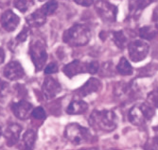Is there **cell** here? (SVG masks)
Segmentation results:
<instances>
[{"mask_svg": "<svg viewBox=\"0 0 158 150\" xmlns=\"http://www.w3.org/2000/svg\"><path fill=\"white\" fill-rule=\"evenodd\" d=\"M91 39L90 29L81 24H76L64 31L63 40L70 47H82Z\"/></svg>", "mask_w": 158, "mask_h": 150, "instance_id": "cell-1", "label": "cell"}, {"mask_svg": "<svg viewBox=\"0 0 158 150\" xmlns=\"http://www.w3.org/2000/svg\"><path fill=\"white\" fill-rule=\"evenodd\" d=\"M89 124L95 129L112 131L117 128V117L111 111H94L89 117Z\"/></svg>", "mask_w": 158, "mask_h": 150, "instance_id": "cell-2", "label": "cell"}, {"mask_svg": "<svg viewBox=\"0 0 158 150\" xmlns=\"http://www.w3.org/2000/svg\"><path fill=\"white\" fill-rule=\"evenodd\" d=\"M30 56L34 64L36 72H39L46 67L48 53L46 43L44 40H42L41 38H36L32 40L30 44Z\"/></svg>", "mask_w": 158, "mask_h": 150, "instance_id": "cell-3", "label": "cell"}, {"mask_svg": "<svg viewBox=\"0 0 158 150\" xmlns=\"http://www.w3.org/2000/svg\"><path fill=\"white\" fill-rule=\"evenodd\" d=\"M155 111L150 104H141L138 106H134L129 111L128 117L130 122L135 126H141L152 118Z\"/></svg>", "mask_w": 158, "mask_h": 150, "instance_id": "cell-4", "label": "cell"}, {"mask_svg": "<svg viewBox=\"0 0 158 150\" xmlns=\"http://www.w3.org/2000/svg\"><path fill=\"white\" fill-rule=\"evenodd\" d=\"M64 136L70 143L79 145L87 142L91 135L86 128H83L79 124L73 123V124H69L65 128Z\"/></svg>", "mask_w": 158, "mask_h": 150, "instance_id": "cell-5", "label": "cell"}, {"mask_svg": "<svg viewBox=\"0 0 158 150\" xmlns=\"http://www.w3.org/2000/svg\"><path fill=\"white\" fill-rule=\"evenodd\" d=\"M95 10L98 15L106 23H113L117 20L118 8L106 0H98L95 3Z\"/></svg>", "mask_w": 158, "mask_h": 150, "instance_id": "cell-6", "label": "cell"}, {"mask_svg": "<svg viewBox=\"0 0 158 150\" xmlns=\"http://www.w3.org/2000/svg\"><path fill=\"white\" fill-rule=\"evenodd\" d=\"M150 47L149 44L142 40H135L128 46L129 57L131 61L135 63H139L143 61L148 56Z\"/></svg>", "mask_w": 158, "mask_h": 150, "instance_id": "cell-7", "label": "cell"}, {"mask_svg": "<svg viewBox=\"0 0 158 150\" xmlns=\"http://www.w3.org/2000/svg\"><path fill=\"white\" fill-rule=\"evenodd\" d=\"M61 91H62V86L55 79L51 77H48L45 79L44 83H43L42 86V92L47 99L54 98L57 95L61 93Z\"/></svg>", "mask_w": 158, "mask_h": 150, "instance_id": "cell-8", "label": "cell"}, {"mask_svg": "<svg viewBox=\"0 0 158 150\" xmlns=\"http://www.w3.org/2000/svg\"><path fill=\"white\" fill-rule=\"evenodd\" d=\"M3 74L5 78L9 80H18L24 78L25 71L19 62L12 61L5 66Z\"/></svg>", "mask_w": 158, "mask_h": 150, "instance_id": "cell-9", "label": "cell"}, {"mask_svg": "<svg viewBox=\"0 0 158 150\" xmlns=\"http://www.w3.org/2000/svg\"><path fill=\"white\" fill-rule=\"evenodd\" d=\"M0 23H1L2 27L6 31L11 32L15 30V28L18 26L20 23V18L14 13L12 10H6L0 17Z\"/></svg>", "mask_w": 158, "mask_h": 150, "instance_id": "cell-10", "label": "cell"}, {"mask_svg": "<svg viewBox=\"0 0 158 150\" xmlns=\"http://www.w3.org/2000/svg\"><path fill=\"white\" fill-rule=\"evenodd\" d=\"M11 111L18 119L27 120V118H30L31 114L32 105L27 101L21 100L11 105Z\"/></svg>", "mask_w": 158, "mask_h": 150, "instance_id": "cell-11", "label": "cell"}, {"mask_svg": "<svg viewBox=\"0 0 158 150\" xmlns=\"http://www.w3.org/2000/svg\"><path fill=\"white\" fill-rule=\"evenodd\" d=\"M64 73L69 79H72L79 74L87 73V63H82L79 59H75L64 67Z\"/></svg>", "mask_w": 158, "mask_h": 150, "instance_id": "cell-12", "label": "cell"}, {"mask_svg": "<svg viewBox=\"0 0 158 150\" xmlns=\"http://www.w3.org/2000/svg\"><path fill=\"white\" fill-rule=\"evenodd\" d=\"M102 89V82L98 79L91 78L86 81L80 89L77 90V95L81 97L89 95L93 93H96Z\"/></svg>", "mask_w": 158, "mask_h": 150, "instance_id": "cell-13", "label": "cell"}, {"mask_svg": "<svg viewBox=\"0 0 158 150\" xmlns=\"http://www.w3.org/2000/svg\"><path fill=\"white\" fill-rule=\"evenodd\" d=\"M21 131H22V128L20 125L10 124L4 131V137L7 142V145L12 146L15 144H17Z\"/></svg>", "mask_w": 158, "mask_h": 150, "instance_id": "cell-14", "label": "cell"}, {"mask_svg": "<svg viewBox=\"0 0 158 150\" xmlns=\"http://www.w3.org/2000/svg\"><path fill=\"white\" fill-rule=\"evenodd\" d=\"M37 139V133L33 129H27L22 136L19 144L21 150H32Z\"/></svg>", "mask_w": 158, "mask_h": 150, "instance_id": "cell-15", "label": "cell"}, {"mask_svg": "<svg viewBox=\"0 0 158 150\" xmlns=\"http://www.w3.org/2000/svg\"><path fill=\"white\" fill-rule=\"evenodd\" d=\"M154 0H129V11L134 17L139 15L140 12L146 9Z\"/></svg>", "mask_w": 158, "mask_h": 150, "instance_id": "cell-16", "label": "cell"}, {"mask_svg": "<svg viewBox=\"0 0 158 150\" xmlns=\"http://www.w3.org/2000/svg\"><path fill=\"white\" fill-rule=\"evenodd\" d=\"M46 21H47V15L42 10L41 8L39 10H36L30 16L27 17V23L31 26H35V27L43 26L46 23Z\"/></svg>", "mask_w": 158, "mask_h": 150, "instance_id": "cell-17", "label": "cell"}, {"mask_svg": "<svg viewBox=\"0 0 158 150\" xmlns=\"http://www.w3.org/2000/svg\"><path fill=\"white\" fill-rule=\"evenodd\" d=\"M87 109H88V105L86 102L82 100H73L68 105V107L66 109V112L71 115L82 114L87 111Z\"/></svg>", "mask_w": 158, "mask_h": 150, "instance_id": "cell-18", "label": "cell"}, {"mask_svg": "<svg viewBox=\"0 0 158 150\" xmlns=\"http://www.w3.org/2000/svg\"><path fill=\"white\" fill-rule=\"evenodd\" d=\"M117 70L122 76H130V75L133 74L134 71L132 65L127 61L126 58H121L119 59V63L117 65Z\"/></svg>", "mask_w": 158, "mask_h": 150, "instance_id": "cell-19", "label": "cell"}, {"mask_svg": "<svg viewBox=\"0 0 158 150\" xmlns=\"http://www.w3.org/2000/svg\"><path fill=\"white\" fill-rule=\"evenodd\" d=\"M112 35H113V41H114V43H116V46L118 48L123 49L127 46L128 39H127L126 35L124 34V32L122 30L114 31L112 33Z\"/></svg>", "mask_w": 158, "mask_h": 150, "instance_id": "cell-20", "label": "cell"}, {"mask_svg": "<svg viewBox=\"0 0 158 150\" xmlns=\"http://www.w3.org/2000/svg\"><path fill=\"white\" fill-rule=\"evenodd\" d=\"M157 28L152 26H143L139 29V36L144 40H152L157 35Z\"/></svg>", "mask_w": 158, "mask_h": 150, "instance_id": "cell-21", "label": "cell"}, {"mask_svg": "<svg viewBox=\"0 0 158 150\" xmlns=\"http://www.w3.org/2000/svg\"><path fill=\"white\" fill-rule=\"evenodd\" d=\"M34 5V0H16L14 2V6L20 11L26 12Z\"/></svg>", "mask_w": 158, "mask_h": 150, "instance_id": "cell-22", "label": "cell"}, {"mask_svg": "<svg viewBox=\"0 0 158 150\" xmlns=\"http://www.w3.org/2000/svg\"><path fill=\"white\" fill-rule=\"evenodd\" d=\"M41 9L45 12L47 16H49L51 14H53L56 11V10L58 9V2H57L56 0H49V1H48L44 6H42Z\"/></svg>", "mask_w": 158, "mask_h": 150, "instance_id": "cell-23", "label": "cell"}, {"mask_svg": "<svg viewBox=\"0 0 158 150\" xmlns=\"http://www.w3.org/2000/svg\"><path fill=\"white\" fill-rule=\"evenodd\" d=\"M31 115L37 120H45L47 118L46 111L42 107H37V108L33 109L31 111Z\"/></svg>", "mask_w": 158, "mask_h": 150, "instance_id": "cell-24", "label": "cell"}, {"mask_svg": "<svg viewBox=\"0 0 158 150\" xmlns=\"http://www.w3.org/2000/svg\"><path fill=\"white\" fill-rule=\"evenodd\" d=\"M28 35H30V29H28L27 26H25L20 31V33L15 37V42L16 43H23L27 40Z\"/></svg>", "mask_w": 158, "mask_h": 150, "instance_id": "cell-25", "label": "cell"}, {"mask_svg": "<svg viewBox=\"0 0 158 150\" xmlns=\"http://www.w3.org/2000/svg\"><path fill=\"white\" fill-rule=\"evenodd\" d=\"M99 70V63L96 61L87 63V73L89 74H96Z\"/></svg>", "mask_w": 158, "mask_h": 150, "instance_id": "cell-26", "label": "cell"}, {"mask_svg": "<svg viewBox=\"0 0 158 150\" xmlns=\"http://www.w3.org/2000/svg\"><path fill=\"white\" fill-rule=\"evenodd\" d=\"M59 70L58 68V65H57L55 63H51L49 64H48L46 67H45V73L47 75H51V74H55L57 73Z\"/></svg>", "mask_w": 158, "mask_h": 150, "instance_id": "cell-27", "label": "cell"}, {"mask_svg": "<svg viewBox=\"0 0 158 150\" xmlns=\"http://www.w3.org/2000/svg\"><path fill=\"white\" fill-rule=\"evenodd\" d=\"M8 91H9L8 83L0 79V98H4L8 95Z\"/></svg>", "mask_w": 158, "mask_h": 150, "instance_id": "cell-28", "label": "cell"}, {"mask_svg": "<svg viewBox=\"0 0 158 150\" xmlns=\"http://www.w3.org/2000/svg\"><path fill=\"white\" fill-rule=\"evenodd\" d=\"M75 3L82 7H90L93 4V0H73Z\"/></svg>", "mask_w": 158, "mask_h": 150, "instance_id": "cell-29", "label": "cell"}, {"mask_svg": "<svg viewBox=\"0 0 158 150\" xmlns=\"http://www.w3.org/2000/svg\"><path fill=\"white\" fill-rule=\"evenodd\" d=\"M152 95V102L156 105V106H158V92H153L152 94H151Z\"/></svg>", "mask_w": 158, "mask_h": 150, "instance_id": "cell-30", "label": "cell"}, {"mask_svg": "<svg viewBox=\"0 0 158 150\" xmlns=\"http://www.w3.org/2000/svg\"><path fill=\"white\" fill-rule=\"evenodd\" d=\"M5 59V53L2 48H0V64H2Z\"/></svg>", "mask_w": 158, "mask_h": 150, "instance_id": "cell-31", "label": "cell"}, {"mask_svg": "<svg viewBox=\"0 0 158 150\" xmlns=\"http://www.w3.org/2000/svg\"><path fill=\"white\" fill-rule=\"evenodd\" d=\"M152 147L154 150H158V136L152 140Z\"/></svg>", "mask_w": 158, "mask_h": 150, "instance_id": "cell-32", "label": "cell"}, {"mask_svg": "<svg viewBox=\"0 0 158 150\" xmlns=\"http://www.w3.org/2000/svg\"><path fill=\"white\" fill-rule=\"evenodd\" d=\"M81 150H98L97 148H84V149H81Z\"/></svg>", "mask_w": 158, "mask_h": 150, "instance_id": "cell-33", "label": "cell"}, {"mask_svg": "<svg viewBox=\"0 0 158 150\" xmlns=\"http://www.w3.org/2000/svg\"><path fill=\"white\" fill-rule=\"evenodd\" d=\"M1 134H2V129H1V127H0V136H1Z\"/></svg>", "mask_w": 158, "mask_h": 150, "instance_id": "cell-34", "label": "cell"}, {"mask_svg": "<svg viewBox=\"0 0 158 150\" xmlns=\"http://www.w3.org/2000/svg\"><path fill=\"white\" fill-rule=\"evenodd\" d=\"M39 1H41V2H43V1H46V0H39Z\"/></svg>", "mask_w": 158, "mask_h": 150, "instance_id": "cell-35", "label": "cell"}]
</instances>
